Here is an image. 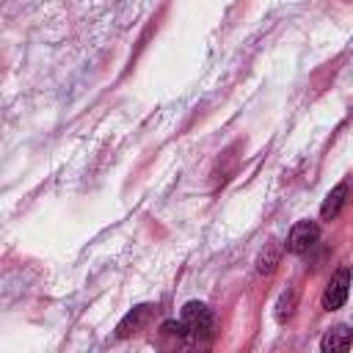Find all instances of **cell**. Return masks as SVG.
Here are the masks:
<instances>
[{
  "instance_id": "obj_9",
  "label": "cell",
  "mask_w": 353,
  "mask_h": 353,
  "mask_svg": "<svg viewBox=\"0 0 353 353\" xmlns=\"http://www.w3.org/2000/svg\"><path fill=\"white\" fill-rule=\"evenodd\" d=\"M160 331L163 334H168V336H190V331H188V325L182 323V320H165L163 325H160Z\"/></svg>"
},
{
  "instance_id": "obj_3",
  "label": "cell",
  "mask_w": 353,
  "mask_h": 353,
  "mask_svg": "<svg viewBox=\"0 0 353 353\" xmlns=\"http://www.w3.org/2000/svg\"><path fill=\"white\" fill-rule=\"evenodd\" d=\"M320 237V226L314 221H298L292 229H290V237H287V251L290 254H306Z\"/></svg>"
},
{
  "instance_id": "obj_6",
  "label": "cell",
  "mask_w": 353,
  "mask_h": 353,
  "mask_svg": "<svg viewBox=\"0 0 353 353\" xmlns=\"http://www.w3.org/2000/svg\"><path fill=\"white\" fill-rule=\"evenodd\" d=\"M350 345H353V331L347 325H334L320 339V350H325V353H331V350H347Z\"/></svg>"
},
{
  "instance_id": "obj_7",
  "label": "cell",
  "mask_w": 353,
  "mask_h": 353,
  "mask_svg": "<svg viewBox=\"0 0 353 353\" xmlns=\"http://www.w3.org/2000/svg\"><path fill=\"white\" fill-rule=\"evenodd\" d=\"M279 256H281L279 245H276V243H270V245L259 254V259H256V270H259V273H265V276H268V273H273V270H276V265H279Z\"/></svg>"
},
{
  "instance_id": "obj_4",
  "label": "cell",
  "mask_w": 353,
  "mask_h": 353,
  "mask_svg": "<svg viewBox=\"0 0 353 353\" xmlns=\"http://www.w3.org/2000/svg\"><path fill=\"white\" fill-rule=\"evenodd\" d=\"M149 314H152V306H146V303L135 306V309H132V312H127V314L121 317V323L116 325V336H119V339H127V336L138 334V331L146 325Z\"/></svg>"
},
{
  "instance_id": "obj_8",
  "label": "cell",
  "mask_w": 353,
  "mask_h": 353,
  "mask_svg": "<svg viewBox=\"0 0 353 353\" xmlns=\"http://www.w3.org/2000/svg\"><path fill=\"white\" fill-rule=\"evenodd\" d=\"M292 309H295V292L290 290V292H284V295L279 298V306H276V317H279V320H287V317L292 314Z\"/></svg>"
},
{
  "instance_id": "obj_1",
  "label": "cell",
  "mask_w": 353,
  "mask_h": 353,
  "mask_svg": "<svg viewBox=\"0 0 353 353\" xmlns=\"http://www.w3.org/2000/svg\"><path fill=\"white\" fill-rule=\"evenodd\" d=\"M347 292H350V268H336V270L331 273L325 290H323V298H320L323 309H325V312L342 309V303L347 301Z\"/></svg>"
},
{
  "instance_id": "obj_5",
  "label": "cell",
  "mask_w": 353,
  "mask_h": 353,
  "mask_svg": "<svg viewBox=\"0 0 353 353\" xmlns=\"http://www.w3.org/2000/svg\"><path fill=\"white\" fill-rule=\"evenodd\" d=\"M345 201H347V185L339 182V185H334V188L328 190V196L323 199V204H320V218H323V221H334V218L339 215V210L345 207Z\"/></svg>"
},
{
  "instance_id": "obj_2",
  "label": "cell",
  "mask_w": 353,
  "mask_h": 353,
  "mask_svg": "<svg viewBox=\"0 0 353 353\" xmlns=\"http://www.w3.org/2000/svg\"><path fill=\"white\" fill-rule=\"evenodd\" d=\"M182 323L188 325L190 336H210V331H212V312L201 301H188L182 306Z\"/></svg>"
}]
</instances>
